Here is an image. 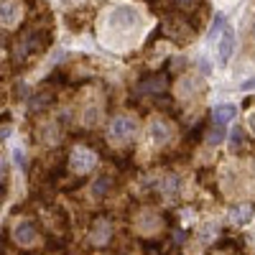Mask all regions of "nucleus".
<instances>
[{
  "label": "nucleus",
  "instance_id": "obj_18",
  "mask_svg": "<svg viewBox=\"0 0 255 255\" xmlns=\"http://www.w3.org/2000/svg\"><path fill=\"white\" fill-rule=\"evenodd\" d=\"M199 135H202V125H197V128H194V130H191V133H189V138H186V140H189V143H194V140H197Z\"/></svg>",
  "mask_w": 255,
  "mask_h": 255
},
{
  "label": "nucleus",
  "instance_id": "obj_21",
  "mask_svg": "<svg viewBox=\"0 0 255 255\" xmlns=\"http://www.w3.org/2000/svg\"><path fill=\"white\" fill-rule=\"evenodd\" d=\"M248 125H250V130H253V133H255V113H253V115H250V120H248Z\"/></svg>",
  "mask_w": 255,
  "mask_h": 255
},
{
  "label": "nucleus",
  "instance_id": "obj_19",
  "mask_svg": "<svg viewBox=\"0 0 255 255\" xmlns=\"http://www.w3.org/2000/svg\"><path fill=\"white\" fill-rule=\"evenodd\" d=\"M199 69L209 74V72H212V67H209V61H199Z\"/></svg>",
  "mask_w": 255,
  "mask_h": 255
},
{
  "label": "nucleus",
  "instance_id": "obj_6",
  "mask_svg": "<svg viewBox=\"0 0 255 255\" xmlns=\"http://www.w3.org/2000/svg\"><path fill=\"white\" fill-rule=\"evenodd\" d=\"M140 90L148 92V95H161V92H166V90H168V74H166V72H158V74L145 77Z\"/></svg>",
  "mask_w": 255,
  "mask_h": 255
},
{
  "label": "nucleus",
  "instance_id": "obj_2",
  "mask_svg": "<svg viewBox=\"0 0 255 255\" xmlns=\"http://www.w3.org/2000/svg\"><path fill=\"white\" fill-rule=\"evenodd\" d=\"M110 26L118 28V31H130V28H135V26H138V10L130 8V5L115 8L113 15H110Z\"/></svg>",
  "mask_w": 255,
  "mask_h": 255
},
{
  "label": "nucleus",
  "instance_id": "obj_9",
  "mask_svg": "<svg viewBox=\"0 0 255 255\" xmlns=\"http://www.w3.org/2000/svg\"><path fill=\"white\" fill-rule=\"evenodd\" d=\"M20 15V5L15 0H5V3H0V23L3 26H13Z\"/></svg>",
  "mask_w": 255,
  "mask_h": 255
},
{
  "label": "nucleus",
  "instance_id": "obj_10",
  "mask_svg": "<svg viewBox=\"0 0 255 255\" xmlns=\"http://www.w3.org/2000/svg\"><path fill=\"white\" fill-rule=\"evenodd\" d=\"M255 215V207L253 204H238L230 209V222L232 225H248Z\"/></svg>",
  "mask_w": 255,
  "mask_h": 255
},
{
  "label": "nucleus",
  "instance_id": "obj_4",
  "mask_svg": "<svg viewBox=\"0 0 255 255\" xmlns=\"http://www.w3.org/2000/svg\"><path fill=\"white\" fill-rule=\"evenodd\" d=\"M36 238H38V230H36V222H31V220H26V222H18L15 227H13V240L18 243V245H33L36 243Z\"/></svg>",
  "mask_w": 255,
  "mask_h": 255
},
{
  "label": "nucleus",
  "instance_id": "obj_20",
  "mask_svg": "<svg viewBox=\"0 0 255 255\" xmlns=\"http://www.w3.org/2000/svg\"><path fill=\"white\" fill-rule=\"evenodd\" d=\"M255 87V79H248L245 84H243V90H253Z\"/></svg>",
  "mask_w": 255,
  "mask_h": 255
},
{
  "label": "nucleus",
  "instance_id": "obj_15",
  "mask_svg": "<svg viewBox=\"0 0 255 255\" xmlns=\"http://www.w3.org/2000/svg\"><path fill=\"white\" fill-rule=\"evenodd\" d=\"M225 26H227V23H225V18H222V15H217V18H215V23H212V28H209V33H207V38L212 41V38H215V36H217Z\"/></svg>",
  "mask_w": 255,
  "mask_h": 255
},
{
  "label": "nucleus",
  "instance_id": "obj_16",
  "mask_svg": "<svg viewBox=\"0 0 255 255\" xmlns=\"http://www.w3.org/2000/svg\"><path fill=\"white\" fill-rule=\"evenodd\" d=\"M51 100V95H38L36 100H33V110H41V108H46V102Z\"/></svg>",
  "mask_w": 255,
  "mask_h": 255
},
{
  "label": "nucleus",
  "instance_id": "obj_17",
  "mask_svg": "<svg viewBox=\"0 0 255 255\" xmlns=\"http://www.w3.org/2000/svg\"><path fill=\"white\" fill-rule=\"evenodd\" d=\"M230 140H232V145H235V148L243 143V130H240V128H235V130H232V138H230Z\"/></svg>",
  "mask_w": 255,
  "mask_h": 255
},
{
  "label": "nucleus",
  "instance_id": "obj_13",
  "mask_svg": "<svg viewBox=\"0 0 255 255\" xmlns=\"http://www.w3.org/2000/svg\"><path fill=\"white\" fill-rule=\"evenodd\" d=\"M151 133H153V140H156V143H161V145H166V140L171 138V130H168V128H166L163 123H156V125L151 128Z\"/></svg>",
  "mask_w": 255,
  "mask_h": 255
},
{
  "label": "nucleus",
  "instance_id": "obj_8",
  "mask_svg": "<svg viewBox=\"0 0 255 255\" xmlns=\"http://www.w3.org/2000/svg\"><path fill=\"white\" fill-rule=\"evenodd\" d=\"M113 238V227H110V222H95L92 225V230H90V243L92 245H105Z\"/></svg>",
  "mask_w": 255,
  "mask_h": 255
},
{
  "label": "nucleus",
  "instance_id": "obj_23",
  "mask_svg": "<svg viewBox=\"0 0 255 255\" xmlns=\"http://www.w3.org/2000/svg\"><path fill=\"white\" fill-rule=\"evenodd\" d=\"M253 36H255V26H253Z\"/></svg>",
  "mask_w": 255,
  "mask_h": 255
},
{
  "label": "nucleus",
  "instance_id": "obj_3",
  "mask_svg": "<svg viewBox=\"0 0 255 255\" xmlns=\"http://www.w3.org/2000/svg\"><path fill=\"white\" fill-rule=\"evenodd\" d=\"M97 163V156L90 151V148H74L69 156V166L74 168L77 174H87L92 171V166Z\"/></svg>",
  "mask_w": 255,
  "mask_h": 255
},
{
  "label": "nucleus",
  "instance_id": "obj_14",
  "mask_svg": "<svg viewBox=\"0 0 255 255\" xmlns=\"http://www.w3.org/2000/svg\"><path fill=\"white\" fill-rule=\"evenodd\" d=\"M222 140H225V125L215 123V128L207 133V145H217V143H222Z\"/></svg>",
  "mask_w": 255,
  "mask_h": 255
},
{
  "label": "nucleus",
  "instance_id": "obj_7",
  "mask_svg": "<svg viewBox=\"0 0 255 255\" xmlns=\"http://www.w3.org/2000/svg\"><path fill=\"white\" fill-rule=\"evenodd\" d=\"M232 54H235V31H232L230 26H225L222 38H220V61L227 64L232 59Z\"/></svg>",
  "mask_w": 255,
  "mask_h": 255
},
{
  "label": "nucleus",
  "instance_id": "obj_1",
  "mask_svg": "<svg viewBox=\"0 0 255 255\" xmlns=\"http://www.w3.org/2000/svg\"><path fill=\"white\" fill-rule=\"evenodd\" d=\"M44 33H38V31H28L26 36H20V41L15 44V61H20V59H28L33 51H38V49H44L46 44H44Z\"/></svg>",
  "mask_w": 255,
  "mask_h": 255
},
{
  "label": "nucleus",
  "instance_id": "obj_12",
  "mask_svg": "<svg viewBox=\"0 0 255 255\" xmlns=\"http://www.w3.org/2000/svg\"><path fill=\"white\" fill-rule=\"evenodd\" d=\"M110 189H113V179H110V176H100V179L95 181V186H92V194H95L97 199H102V197L110 194Z\"/></svg>",
  "mask_w": 255,
  "mask_h": 255
},
{
  "label": "nucleus",
  "instance_id": "obj_11",
  "mask_svg": "<svg viewBox=\"0 0 255 255\" xmlns=\"http://www.w3.org/2000/svg\"><path fill=\"white\" fill-rule=\"evenodd\" d=\"M235 115H238V108H235V105H220V108L212 110V120L220 123V125H227L230 120H235Z\"/></svg>",
  "mask_w": 255,
  "mask_h": 255
},
{
  "label": "nucleus",
  "instance_id": "obj_5",
  "mask_svg": "<svg viewBox=\"0 0 255 255\" xmlns=\"http://www.w3.org/2000/svg\"><path fill=\"white\" fill-rule=\"evenodd\" d=\"M135 130H138V125H135V120L133 118H115L113 120V125H110V135L113 138H118V140H125V138H133L135 135Z\"/></svg>",
  "mask_w": 255,
  "mask_h": 255
},
{
  "label": "nucleus",
  "instance_id": "obj_22",
  "mask_svg": "<svg viewBox=\"0 0 255 255\" xmlns=\"http://www.w3.org/2000/svg\"><path fill=\"white\" fill-rule=\"evenodd\" d=\"M174 3H176V5H189L191 0H174Z\"/></svg>",
  "mask_w": 255,
  "mask_h": 255
}]
</instances>
